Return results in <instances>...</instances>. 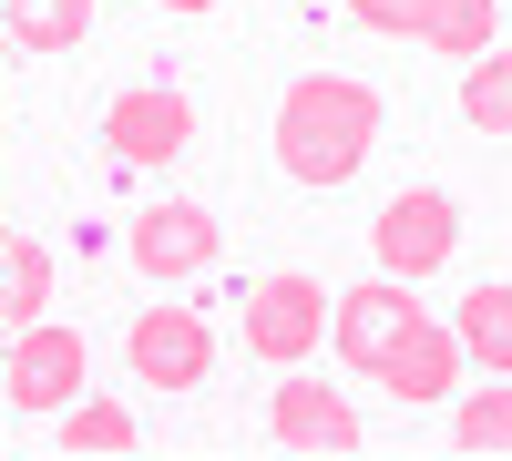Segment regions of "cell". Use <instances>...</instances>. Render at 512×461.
<instances>
[{"label": "cell", "instance_id": "4fadbf2b", "mask_svg": "<svg viewBox=\"0 0 512 461\" xmlns=\"http://www.w3.org/2000/svg\"><path fill=\"white\" fill-rule=\"evenodd\" d=\"M451 339H461V359H472V369H502V380H512V277L472 287V298L451 308Z\"/></svg>", "mask_w": 512, "mask_h": 461}, {"label": "cell", "instance_id": "7c38bea8", "mask_svg": "<svg viewBox=\"0 0 512 461\" xmlns=\"http://www.w3.org/2000/svg\"><path fill=\"white\" fill-rule=\"evenodd\" d=\"M72 461H123V451H144V421H134V410H123V400H93V390H82V400H62V431H52Z\"/></svg>", "mask_w": 512, "mask_h": 461}, {"label": "cell", "instance_id": "277c9868", "mask_svg": "<svg viewBox=\"0 0 512 461\" xmlns=\"http://www.w3.org/2000/svg\"><path fill=\"white\" fill-rule=\"evenodd\" d=\"M226 257V226H216V205H185V195H164V205H134V226H123V267L154 277V287H185Z\"/></svg>", "mask_w": 512, "mask_h": 461}, {"label": "cell", "instance_id": "6da1fadb", "mask_svg": "<svg viewBox=\"0 0 512 461\" xmlns=\"http://www.w3.org/2000/svg\"><path fill=\"white\" fill-rule=\"evenodd\" d=\"M277 175L287 185H349L359 164H369V144H379V93L359 72H297L287 93H277Z\"/></svg>", "mask_w": 512, "mask_h": 461}, {"label": "cell", "instance_id": "5b68a950", "mask_svg": "<svg viewBox=\"0 0 512 461\" xmlns=\"http://www.w3.org/2000/svg\"><path fill=\"white\" fill-rule=\"evenodd\" d=\"M349 21L359 31H390V41H420V52H451V62H472V52L502 41L492 0H349Z\"/></svg>", "mask_w": 512, "mask_h": 461}, {"label": "cell", "instance_id": "2e32d148", "mask_svg": "<svg viewBox=\"0 0 512 461\" xmlns=\"http://www.w3.org/2000/svg\"><path fill=\"white\" fill-rule=\"evenodd\" d=\"M0 318H11V328L52 318V246H31V236H0Z\"/></svg>", "mask_w": 512, "mask_h": 461}, {"label": "cell", "instance_id": "5bb4252c", "mask_svg": "<svg viewBox=\"0 0 512 461\" xmlns=\"http://www.w3.org/2000/svg\"><path fill=\"white\" fill-rule=\"evenodd\" d=\"M451 451L512 461V380H502V369H492L482 390H451Z\"/></svg>", "mask_w": 512, "mask_h": 461}, {"label": "cell", "instance_id": "ac0fdd59", "mask_svg": "<svg viewBox=\"0 0 512 461\" xmlns=\"http://www.w3.org/2000/svg\"><path fill=\"white\" fill-rule=\"evenodd\" d=\"M154 11H226V0H154Z\"/></svg>", "mask_w": 512, "mask_h": 461}, {"label": "cell", "instance_id": "d6986e66", "mask_svg": "<svg viewBox=\"0 0 512 461\" xmlns=\"http://www.w3.org/2000/svg\"><path fill=\"white\" fill-rule=\"evenodd\" d=\"M0 359H11V318H0Z\"/></svg>", "mask_w": 512, "mask_h": 461}, {"label": "cell", "instance_id": "52a82bcc", "mask_svg": "<svg viewBox=\"0 0 512 461\" xmlns=\"http://www.w3.org/2000/svg\"><path fill=\"white\" fill-rule=\"evenodd\" d=\"M318 339H328V287H318V277L277 267V277H256V287H246V349H256V359L297 369Z\"/></svg>", "mask_w": 512, "mask_h": 461}, {"label": "cell", "instance_id": "9c48e42d", "mask_svg": "<svg viewBox=\"0 0 512 461\" xmlns=\"http://www.w3.org/2000/svg\"><path fill=\"white\" fill-rule=\"evenodd\" d=\"M123 359H134L144 390H195L205 369H216V328H205L195 308H144L134 328H123Z\"/></svg>", "mask_w": 512, "mask_h": 461}, {"label": "cell", "instance_id": "8992f818", "mask_svg": "<svg viewBox=\"0 0 512 461\" xmlns=\"http://www.w3.org/2000/svg\"><path fill=\"white\" fill-rule=\"evenodd\" d=\"M82 380H93L82 328H52V318L11 328V359H0V400L11 410H62V400H82Z\"/></svg>", "mask_w": 512, "mask_h": 461}, {"label": "cell", "instance_id": "3957f363", "mask_svg": "<svg viewBox=\"0 0 512 461\" xmlns=\"http://www.w3.org/2000/svg\"><path fill=\"white\" fill-rule=\"evenodd\" d=\"M369 257H379V277H441L451 257H461V195L451 185H410V195H390L369 216Z\"/></svg>", "mask_w": 512, "mask_h": 461}, {"label": "cell", "instance_id": "9a60e30c", "mask_svg": "<svg viewBox=\"0 0 512 461\" xmlns=\"http://www.w3.org/2000/svg\"><path fill=\"white\" fill-rule=\"evenodd\" d=\"M93 0H0V41L11 52H82Z\"/></svg>", "mask_w": 512, "mask_h": 461}, {"label": "cell", "instance_id": "30bf717a", "mask_svg": "<svg viewBox=\"0 0 512 461\" xmlns=\"http://www.w3.org/2000/svg\"><path fill=\"white\" fill-rule=\"evenodd\" d=\"M461 369H472V359H461L451 318H431V308H420V318L400 328V339L369 359V380L390 390V400H451V390H461Z\"/></svg>", "mask_w": 512, "mask_h": 461}, {"label": "cell", "instance_id": "e0dca14e", "mask_svg": "<svg viewBox=\"0 0 512 461\" xmlns=\"http://www.w3.org/2000/svg\"><path fill=\"white\" fill-rule=\"evenodd\" d=\"M461 123H472V134H512V52L502 41L461 62Z\"/></svg>", "mask_w": 512, "mask_h": 461}, {"label": "cell", "instance_id": "8fae6325", "mask_svg": "<svg viewBox=\"0 0 512 461\" xmlns=\"http://www.w3.org/2000/svg\"><path fill=\"white\" fill-rule=\"evenodd\" d=\"M410 318H420V298H410L400 277H359V287H338V298H328V349L349 359V369H369Z\"/></svg>", "mask_w": 512, "mask_h": 461}, {"label": "cell", "instance_id": "7a4b0ae2", "mask_svg": "<svg viewBox=\"0 0 512 461\" xmlns=\"http://www.w3.org/2000/svg\"><path fill=\"white\" fill-rule=\"evenodd\" d=\"M185 144H195V93L175 72H144L103 103V154L123 175H164V164H185Z\"/></svg>", "mask_w": 512, "mask_h": 461}, {"label": "cell", "instance_id": "ba28073f", "mask_svg": "<svg viewBox=\"0 0 512 461\" xmlns=\"http://www.w3.org/2000/svg\"><path fill=\"white\" fill-rule=\"evenodd\" d=\"M267 441L297 451V461H349L369 431H359V410L338 400L328 380H277V400H267Z\"/></svg>", "mask_w": 512, "mask_h": 461}]
</instances>
